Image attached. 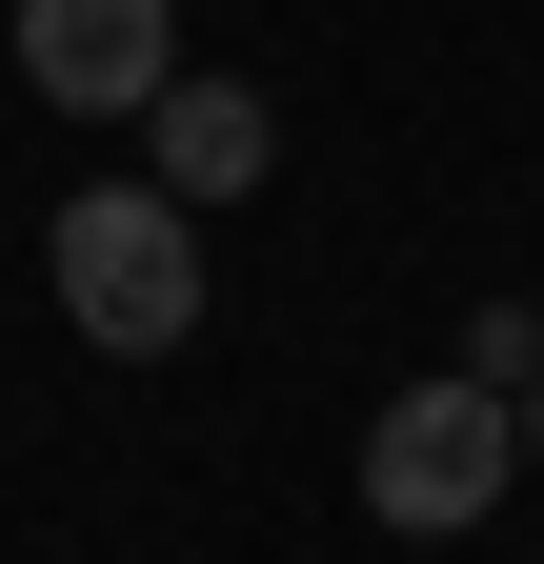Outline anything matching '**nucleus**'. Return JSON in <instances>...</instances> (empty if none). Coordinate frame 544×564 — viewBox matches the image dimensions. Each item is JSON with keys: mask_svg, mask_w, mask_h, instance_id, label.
<instances>
[{"mask_svg": "<svg viewBox=\"0 0 544 564\" xmlns=\"http://www.w3.org/2000/svg\"><path fill=\"white\" fill-rule=\"evenodd\" d=\"M21 82L61 121H162L182 101V0H21Z\"/></svg>", "mask_w": 544, "mask_h": 564, "instance_id": "3", "label": "nucleus"}, {"mask_svg": "<svg viewBox=\"0 0 544 564\" xmlns=\"http://www.w3.org/2000/svg\"><path fill=\"white\" fill-rule=\"evenodd\" d=\"M504 484H524V403H504V383H464V364H444V383H403V403L363 423V505H383L403 544H464Z\"/></svg>", "mask_w": 544, "mask_h": 564, "instance_id": "2", "label": "nucleus"}, {"mask_svg": "<svg viewBox=\"0 0 544 564\" xmlns=\"http://www.w3.org/2000/svg\"><path fill=\"white\" fill-rule=\"evenodd\" d=\"M464 383H504V403H524V383H544V323H524V303H485V323H464Z\"/></svg>", "mask_w": 544, "mask_h": 564, "instance_id": "5", "label": "nucleus"}, {"mask_svg": "<svg viewBox=\"0 0 544 564\" xmlns=\"http://www.w3.org/2000/svg\"><path fill=\"white\" fill-rule=\"evenodd\" d=\"M41 282H61V323L121 343V364H162V343H202V223L162 182H81L41 223Z\"/></svg>", "mask_w": 544, "mask_h": 564, "instance_id": "1", "label": "nucleus"}, {"mask_svg": "<svg viewBox=\"0 0 544 564\" xmlns=\"http://www.w3.org/2000/svg\"><path fill=\"white\" fill-rule=\"evenodd\" d=\"M142 141H162L142 182L182 202V223H202V202H262V162H283V121H262V82H182V101L142 121Z\"/></svg>", "mask_w": 544, "mask_h": 564, "instance_id": "4", "label": "nucleus"}, {"mask_svg": "<svg viewBox=\"0 0 544 564\" xmlns=\"http://www.w3.org/2000/svg\"><path fill=\"white\" fill-rule=\"evenodd\" d=\"M524 464H544V383H524Z\"/></svg>", "mask_w": 544, "mask_h": 564, "instance_id": "6", "label": "nucleus"}]
</instances>
